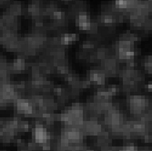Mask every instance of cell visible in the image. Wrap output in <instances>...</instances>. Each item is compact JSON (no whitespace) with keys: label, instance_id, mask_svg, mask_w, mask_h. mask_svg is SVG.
Instances as JSON below:
<instances>
[{"label":"cell","instance_id":"obj_13","mask_svg":"<svg viewBox=\"0 0 152 151\" xmlns=\"http://www.w3.org/2000/svg\"><path fill=\"white\" fill-rule=\"evenodd\" d=\"M106 91H107L109 98L111 97V96H115L118 93V89H117L116 87H109V88H107L106 89Z\"/></svg>","mask_w":152,"mask_h":151},{"label":"cell","instance_id":"obj_8","mask_svg":"<svg viewBox=\"0 0 152 151\" xmlns=\"http://www.w3.org/2000/svg\"><path fill=\"white\" fill-rule=\"evenodd\" d=\"M0 18H1L3 25L5 26L6 30H10V31H14L17 32L19 27H20V21L18 18L12 17L9 15H7V14H3V15L0 16Z\"/></svg>","mask_w":152,"mask_h":151},{"label":"cell","instance_id":"obj_4","mask_svg":"<svg viewBox=\"0 0 152 151\" xmlns=\"http://www.w3.org/2000/svg\"><path fill=\"white\" fill-rule=\"evenodd\" d=\"M128 19L131 28L134 30H141L145 33H148L151 29V19L148 17H143L134 12L128 18Z\"/></svg>","mask_w":152,"mask_h":151},{"label":"cell","instance_id":"obj_1","mask_svg":"<svg viewBox=\"0 0 152 151\" xmlns=\"http://www.w3.org/2000/svg\"><path fill=\"white\" fill-rule=\"evenodd\" d=\"M99 23L104 25L116 26L118 23L125 21V17L123 16L121 10L116 7L114 1L105 2L101 6L100 15L96 18Z\"/></svg>","mask_w":152,"mask_h":151},{"label":"cell","instance_id":"obj_2","mask_svg":"<svg viewBox=\"0 0 152 151\" xmlns=\"http://www.w3.org/2000/svg\"><path fill=\"white\" fill-rule=\"evenodd\" d=\"M49 22L46 24L48 30L58 31L59 35L66 33V29L68 19L66 17V12H65L64 9L58 8L52 16L49 17Z\"/></svg>","mask_w":152,"mask_h":151},{"label":"cell","instance_id":"obj_3","mask_svg":"<svg viewBox=\"0 0 152 151\" xmlns=\"http://www.w3.org/2000/svg\"><path fill=\"white\" fill-rule=\"evenodd\" d=\"M44 0H28V5L26 9H25L26 18L34 22H42L44 17L43 8H44Z\"/></svg>","mask_w":152,"mask_h":151},{"label":"cell","instance_id":"obj_11","mask_svg":"<svg viewBox=\"0 0 152 151\" xmlns=\"http://www.w3.org/2000/svg\"><path fill=\"white\" fill-rule=\"evenodd\" d=\"M59 7H58V4L56 1H48L44 4V8H43V13L44 17H50L53 14L56 12Z\"/></svg>","mask_w":152,"mask_h":151},{"label":"cell","instance_id":"obj_10","mask_svg":"<svg viewBox=\"0 0 152 151\" xmlns=\"http://www.w3.org/2000/svg\"><path fill=\"white\" fill-rule=\"evenodd\" d=\"M151 1L150 0H139L137 5L135 8V12L143 17H148L151 16Z\"/></svg>","mask_w":152,"mask_h":151},{"label":"cell","instance_id":"obj_16","mask_svg":"<svg viewBox=\"0 0 152 151\" xmlns=\"http://www.w3.org/2000/svg\"><path fill=\"white\" fill-rule=\"evenodd\" d=\"M150 1H151V0H150Z\"/></svg>","mask_w":152,"mask_h":151},{"label":"cell","instance_id":"obj_12","mask_svg":"<svg viewBox=\"0 0 152 151\" xmlns=\"http://www.w3.org/2000/svg\"><path fill=\"white\" fill-rule=\"evenodd\" d=\"M144 67L147 73H151V57L147 56L144 59Z\"/></svg>","mask_w":152,"mask_h":151},{"label":"cell","instance_id":"obj_7","mask_svg":"<svg viewBox=\"0 0 152 151\" xmlns=\"http://www.w3.org/2000/svg\"><path fill=\"white\" fill-rule=\"evenodd\" d=\"M137 2L139 0H114L116 7L122 11L125 18H128L132 13L135 12Z\"/></svg>","mask_w":152,"mask_h":151},{"label":"cell","instance_id":"obj_14","mask_svg":"<svg viewBox=\"0 0 152 151\" xmlns=\"http://www.w3.org/2000/svg\"><path fill=\"white\" fill-rule=\"evenodd\" d=\"M14 0H0V8H7Z\"/></svg>","mask_w":152,"mask_h":151},{"label":"cell","instance_id":"obj_15","mask_svg":"<svg viewBox=\"0 0 152 151\" xmlns=\"http://www.w3.org/2000/svg\"><path fill=\"white\" fill-rule=\"evenodd\" d=\"M60 1H63V2H74L75 0H60Z\"/></svg>","mask_w":152,"mask_h":151},{"label":"cell","instance_id":"obj_5","mask_svg":"<svg viewBox=\"0 0 152 151\" xmlns=\"http://www.w3.org/2000/svg\"><path fill=\"white\" fill-rule=\"evenodd\" d=\"M88 4L86 1H83V0H75L70 5L69 8H68L66 12V17L68 21H73L76 22L77 18L81 16H85L88 15Z\"/></svg>","mask_w":152,"mask_h":151},{"label":"cell","instance_id":"obj_9","mask_svg":"<svg viewBox=\"0 0 152 151\" xmlns=\"http://www.w3.org/2000/svg\"><path fill=\"white\" fill-rule=\"evenodd\" d=\"M5 14L15 18H18L20 16H23L25 14V8L23 7L22 2L20 1H13L5 11Z\"/></svg>","mask_w":152,"mask_h":151},{"label":"cell","instance_id":"obj_6","mask_svg":"<svg viewBox=\"0 0 152 151\" xmlns=\"http://www.w3.org/2000/svg\"><path fill=\"white\" fill-rule=\"evenodd\" d=\"M129 106L133 115H141L148 107L147 98L144 96L132 95L129 97Z\"/></svg>","mask_w":152,"mask_h":151}]
</instances>
